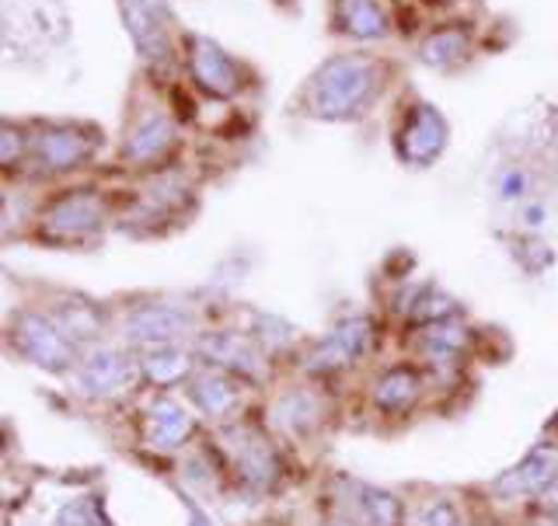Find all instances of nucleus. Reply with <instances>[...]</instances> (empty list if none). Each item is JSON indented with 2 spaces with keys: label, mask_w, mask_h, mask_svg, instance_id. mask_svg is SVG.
<instances>
[{
  "label": "nucleus",
  "mask_w": 558,
  "mask_h": 526,
  "mask_svg": "<svg viewBox=\"0 0 558 526\" xmlns=\"http://www.w3.org/2000/svg\"><path fill=\"white\" fill-rule=\"evenodd\" d=\"M545 496H548V505H551V510H558V478L551 481V488H548Z\"/></svg>",
  "instance_id": "7c9ffc66"
},
{
  "label": "nucleus",
  "mask_w": 558,
  "mask_h": 526,
  "mask_svg": "<svg viewBox=\"0 0 558 526\" xmlns=\"http://www.w3.org/2000/svg\"><path fill=\"white\" fill-rule=\"evenodd\" d=\"M199 356L206 363L220 366L227 374H241V377H262V359L255 353V345L238 335V331H206L196 342Z\"/></svg>",
  "instance_id": "2eb2a0df"
},
{
  "label": "nucleus",
  "mask_w": 558,
  "mask_h": 526,
  "mask_svg": "<svg viewBox=\"0 0 558 526\" xmlns=\"http://www.w3.org/2000/svg\"><path fill=\"white\" fill-rule=\"evenodd\" d=\"M523 227H527V231H545V227H548V206L537 203V199L523 206Z\"/></svg>",
  "instance_id": "c756f323"
},
{
  "label": "nucleus",
  "mask_w": 558,
  "mask_h": 526,
  "mask_svg": "<svg viewBox=\"0 0 558 526\" xmlns=\"http://www.w3.org/2000/svg\"><path fill=\"white\" fill-rule=\"evenodd\" d=\"M196 318L192 310L182 304H144L133 307L122 321V335L133 345L147 348V345H174V339H182L192 331Z\"/></svg>",
  "instance_id": "9d476101"
},
{
  "label": "nucleus",
  "mask_w": 558,
  "mask_h": 526,
  "mask_svg": "<svg viewBox=\"0 0 558 526\" xmlns=\"http://www.w3.org/2000/svg\"><path fill=\"white\" fill-rule=\"evenodd\" d=\"M179 147V126L165 112H147L122 139V164L147 168L165 161V157Z\"/></svg>",
  "instance_id": "9b49d317"
},
{
  "label": "nucleus",
  "mask_w": 558,
  "mask_h": 526,
  "mask_svg": "<svg viewBox=\"0 0 558 526\" xmlns=\"http://www.w3.org/2000/svg\"><path fill=\"white\" fill-rule=\"evenodd\" d=\"M415 526H458V510H453L447 499H436V502L423 505Z\"/></svg>",
  "instance_id": "cd10ccee"
},
{
  "label": "nucleus",
  "mask_w": 558,
  "mask_h": 526,
  "mask_svg": "<svg viewBox=\"0 0 558 526\" xmlns=\"http://www.w3.org/2000/svg\"><path fill=\"white\" fill-rule=\"evenodd\" d=\"M136 363H140V374L154 383H174L189 374V356L179 345H147Z\"/></svg>",
  "instance_id": "412c9836"
},
{
  "label": "nucleus",
  "mask_w": 558,
  "mask_h": 526,
  "mask_svg": "<svg viewBox=\"0 0 558 526\" xmlns=\"http://www.w3.org/2000/svg\"><path fill=\"white\" fill-rule=\"evenodd\" d=\"M11 339L17 345V353L49 374H66L70 366L77 363L74 339L60 328L57 318H46V314H35V310L17 314Z\"/></svg>",
  "instance_id": "39448f33"
},
{
  "label": "nucleus",
  "mask_w": 558,
  "mask_h": 526,
  "mask_svg": "<svg viewBox=\"0 0 558 526\" xmlns=\"http://www.w3.org/2000/svg\"><path fill=\"white\" fill-rule=\"evenodd\" d=\"M325 526H353V523H325Z\"/></svg>",
  "instance_id": "2f4dec72"
},
{
  "label": "nucleus",
  "mask_w": 558,
  "mask_h": 526,
  "mask_svg": "<svg viewBox=\"0 0 558 526\" xmlns=\"http://www.w3.org/2000/svg\"><path fill=\"white\" fill-rule=\"evenodd\" d=\"M189 397H192V405H196L206 418H223V415H231L238 408V388H234V380L227 377V374H217V370H209L203 377L192 380V388H189Z\"/></svg>",
  "instance_id": "6ab92c4d"
},
{
  "label": "nucleus",
  "mask_w": 558,
  "mask_h": 526,
  "mask_svg": "<svg viewBox=\"0 0 558 526\" xmlns=\"http://www.w3.org/2000/svg\"><path fill=\"white\" fill-rule=\"evenodd\" d=\"M185 60L192 84L199 87L206 98L231 101L248 87L252 74L234 52H227L220 42L206 39V35H185Z\"/></svg>",
  "instance_id": "f03ea898"
},
{
  "label": "nucleus",
  "mask_w": 558,
  "mask_h": 526,
  "mask_svg": "<svg viewBox=\"0 0 558 526\" xmlns=\"http://www.w3.org/2000/svg\"><path fill=\"white\" fill-rule=\"evenodd\" d=\"M475 57V39H471V28L468 25H440L433 28L423 42H418V60L433 70H444V74H453L471 63Z\"/></svg>",
  "instance_id": "4468645a"
},
{
  "label": "nucleus",
  "mask_w": 558,
  "mask_h": 526,
  "mask_svg": "<svg viewBox=\"0 0 558 526\" xmlns=\"http://www.w3.org/2000/svg\"><path fill=\"white\" fill-rule=\"evenodd\" d=\"M314 418H318V401H314V394H307V391L287 394L276 405V423H283L287 429L304 432L314 426Z\"/></svg>",
  "instance_id": "b1692460"
},
{
  "label": "nucleus",
  "mask_w": 558,
  "mask_h": 526,
  "mask_svg": "<svg viewBox=\"0 0 558 526\" xmlns=\"http://www.w3.org/2000/svg\"><path fill=\"white\" fill-rule=\"evenodd\" d=\"M66 39V14L60 0H4L8 52H39Z\"/></svg>",
  "instance_id": "7ed1b4c3"
},
{
  "label": "nucleus",
  "mask_w": 558,
  "mask_h": 526,
  "mask_svg": "<svg viewBox=\"0 0 558 526\" xmlns=\"http://www.w3.org/2000/svg\"><path fill=\"white\" fill-rule=\"evenodd\" d=\"M447 144H450V126L440 115V109L429 101L409 105V112H405V119H401L398 136H395V147H398L401 161H405L409 168H429V164L440 161Z\"/></svg>",
  "instance_id": "0eeeda50"
},
{
  "label": "nucleus",
  "mask_w": 558,
  "mask_h": 526,
  "mask_svg": "<svg viewBox=\"0 0 558 526\" xmlns=\"http://www.w3.org/2000/svg\"><path fill=\"white\" fill-rule=\"evenodd\" d=\"M57 321H60V328L66 331L70 339H74V335H87V339H92L95 331L101 328V318H98V310L92 304H63Z\"/></svg>",
  "instance_id": "393cba45"
},
{
  "label": "nucleus",
  "mask_w": 558,
  "mask_h": 526,
  "mask_svg": "<svg viewBox=\"0 0 558 526\" xmlns=\"http://www.w3.org/2000/svg\"><path fill=\"white\" fill-rule=\"evenodd\" d=\"M366 348H371V321H366V318H345L339 328H331L328 335L314 345V353L307 359V370H314V374L345 370V366L356 363Z\"/></svg>",
  "instance_id": "ddd939ff"
},
{
  "label": "nucleus",
  "mask_w": 558,
  "mask_h": 526,
  "mask_svg": "<svg viewBox=\"0 0 558 526\" xmlns=\"http://www.w3.org/2000/svg\"><path fill=\"white\" fill-rule=\"evenodd\" d=\"M496 192H499V199H502V203H520V199H527V192H531L527 171L517 168V164L502 168L499 182H496Z\"/></svg>",
  "instance_id": "bb28decb"
},
{
  "label": "nucleus",
  "mask_w": 558,
  "mask_h": 526,
  "mask_svg": "<svg viewBox=\"0 0 558 526\" xmlns=\"http://www.w3.org/2000/svg\"><path fill=\"white\" fill-rule=\"evenodd\" d=\"M52 526H109V523L101 519L98 505L92 499H77V502H70L57 519H52Z\"/></svg>",
  "instance_id": "a878e982"
},
{
  "label": "nucleus",
  "mask_w": 558,
  "mask_h": 526,
  "mask_svg": "<svg viewBox=\"0 0 558 526\" xmlns=\"http://www.w3.org/2000/svg\"><path fill=\"white\" fill-rule=\"evenodd\" d=\"M418 388H423V377L412 366H395V370L380 374V380L374 383V401L384 412H398L412 405L418 397Z\"/></svg>",
  "instance_id": "aec40b11"
},
{
  "label": "nucleus",
  "mask_w": 558,
  "mask_h": 526,
  "mask_svg": "<svg viewBox=\"0 0 558 526\" xmlns=\"http://www.w3.org/2000/svg\"><path fill=\"white\" fill-rule=\"evenodd\" d=\"M234 457H238V470L244 475V481H252V485H269L276 478V453L266 440H258V436H248L238 450H234Z\"/></svg>",
  "instance_id": "5701e85b"
},
{
  "label": "nucleus",
  "mask_w": 558,
  "mask_h": 526,
  "mask_svg": "<svg viewBox=\"0 0 558 526\" xmlns=\"http://www.w3.org/2000/svg\"><path fill=\"white\" fill-rule=\"evenodd\" d=\"M345 513L353 526H398L401 502L398 496L374 485H345Z\"/></svg>",
  "instance_id": "dca6fc26"
},
{
  "label": "nucleus",
  "mask_w": 558,
  "mask_h": 526,
  "mask_svg": "<svg viewBox=\"0 0 558 526\" xmlns=\"http://www.w3.org/2000/svg\"><path fill=\"white\" fill-rule=\"evenodd\" d=\"M105 223V203L101 196L87 188H74L60 196L57 203H49L43 213V237L46 241H63V244H77V241H92Z\"/></svg>",
  "instance_id": "6e6552de"
},
{
  "label": "nucleus",
  "mask_w": 558,
  "mask_h": 526,
  "mask_svg": "<svg viewBox=\"0 0 558 526\" xmlns=\"http://www.w3.org/2000/svg\"><path fill=\"white\" fill-rule=\"evenodd\" d=\"M418 348H423L426 359H433V363L458 359L468 348V331L458 321H433L423 328V342H418Z\"/></svg>",
  "instance_id": "4be33fe9"
},
{
  "label": "nucleus",
  "mask_w": 558,
  "mask_h": 526,
  "mask_svg": "<svg viewBox=\"0 0 558 526\" xmlns=\"http://www.w3.org/2000/svg\"><path fill=\"white\" fill-rule=\"evenodd\" d=\"M136 370H140V363H133L126 353H119L112 345H98L77 363V391L84 397H98V401L119 397L130 391Z\"/></svg>",
  "instance_id": "1a4fd4ad"
},
{
  "label": "nucleus",
  "mask_w": 558,
  "mask_h": 526,
  "mask_svg": "<svg viewBox=\"0 0 558 526\" xmlns=\"http://www.w3.org/2000/svg\"><path fill=\"white\" fill-rule=\"evenodd\" d=\"M101 147V133L84 122H46V126L32 136V161L49 174L74 171L84 161H92Z\"/></svg>",
  "instance_id": "20e7f679"
},
{
  "label": "nucleus",
  "mask_w": 558,
  "mask_h": 526,
  "mask_svg": "<svg viewBox=\"0 0 558 526\" xmlns=\"http://www.w3.org/2000/svg\"><path fill=\"white\" fill-rule=\"evenodd\" d=\"M144 432L154 450H179L192 436V415L179 405V401L161 397L150 405Z\"/></svg>",
  "instance_id": "a211bd4d"
},
{
  "label": "nucleus",
  "mask_w": 558,
  "mask_h": 526,
  "mask_svg": "<svg viewBox=\"0 0 558 526\" xmlns=\"http://www.w3.org/2000/svg\"><path fill=\"white\" fill-rule=\"evenodd\" d=\"M336 28L349 39L374 42L391 35V17L380 0H336Z\"/></svg>",
  "instance_id": "f3484780"
},
{
  "label": "nucleus",
  "mask_w": 558,
  "mask_h": 526,
  "mask_svg": "<svg viewBox=\"0 0 558 526\" xmlns=\"http://www.w3.org/2000/svg\"><path fill=\"white\" fill-rule=\"evenodd\" d=\"M28 144H32V139L17 133V130H14V122H4V130H0V154H4V164H8V168H14V161H17V154H22V147H25V154H28Z\"/></svg>",
  "instance_id": "c85d7f7f"
},
{
  "label": "nucleus",
  "mask_w": 558,
  "mask_h": 526,
  "mask_svg": "<svg viewBox=\"0 0 558 526\" xmlns=\"http://www.w3.org/2000/svg\"><path fill=\"white\" fill-rule=\"evenodd\" d=\"M555 478H558V443H537L517 467H510L506 475L493 481V492L502 499H523V496L548 492Z\"/></svg>",
  "instance_id": "f8f14e48"
},
{
  "label": "nucleus",
  "mask_w": 558,
  "mask_h": 526,
  "mask_svg": "<svg viewBox=\"0 0 558 526\" xmlns=\"http://www.w3.org/2000/svg\"><path fill=\"white\" fill-rule=\"evenodd\" d=\"M136 52L150 66H171V25L174 14L168 0H116Z\"/></svg>",
  "instance_id": "423d86ee"
},
{
  "label": "nucleus",
  "mask_w": 558,
  "mask_h": 526,
  "mask_svg": "<svg viewBox=\"0 0 558 526\" xmlns=\"http://www.w3.org/2000/svg\"><path fill=\"white\" fill-rule=\"evenodd\" d=\"M391 81V66L366 57V52H342L325 60L311 74L304 91V112L325 122H353L380 101L384 87Z\"/></svg>",
  "instance_id": "f257e3e1"
}]
</instances>
